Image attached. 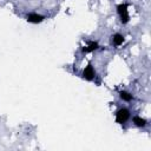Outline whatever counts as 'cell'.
<instances>
[{"mask_svg":"<svg viewBox=\"0 0 151 151\" xmlns=\"http://www.w3.org/2000/svg\"><path fill=\"white\" fill-rule=\"evenodd\" d=\"M117 13L120 19V22L123 25H126L130 21V13H129V5L125 2H122L117 6Z\"/></svg>","mask_w":151,"mask_h":151,"instance_id":"cell-1","label":"cell"},{"mask_svg":"<svg viewBox=\"0 0 151 151\" xmlns=\"http://www.w3.org/2000/svg\"><path fill=\"white\" fill-rule=\"evenodd\" d=\"M131 118V112L127 107H120L114 113V119H116V123L117 124H125L129 119Z\"/></svg>","mask_w":151,"mask_h":151,"instance_id":"cell-2","label":"cell"},{"mask_svg":"<svg viewBox=\"0 0 151 151\" xmlns=\"http://www.w3.org/2000/svg\"><path fill=\"white\" fill-rule=\"evenodd\" d=\"M25 19L27 22L29 24H41L46 18L45 15L42 14H39V13H35V12H29L25 15Z\"/></svg>","mask_w":151,"mask_h":151,"instance_id":"cell-3","label":"cell"},{"mask_svg":"<svg viewBox=\"0 0 151 151\" xmlns=\"http://www.w3.org/2000/svg\"><path fill=\"white\" fill-rule=\"evenodd\" d=\"M81 77H83L85 80H87V81L94 80V78H96V70H94V67L92 66L91 63L87 64V66H85V68L83 70Z\"/></svg>","mask_w":151,"mask_h":151,"instance_id":"cell-4","label":"cell"},{"mask_svg":"<svg viewBox=\"0 0 151 151\" xmlns=\"http://www.w3.org/2000/svg\"><path fill=\"white\" fill-rule=\"evenodd\" d=\"M124 41H125V37H124L122 33H113V34L111 35V38H110V42H111V45L114 46V47L122 46V45L124 44Z\"/></svg>","mask_w":151,"mask_h":151,"instance_id":"cell-5","label":"cell"},{"mask_svg":"<svg viewBox=\"0 0 151 151\" xmlns=\"http://www.w3.org/2000/svg\"><path fill=\"white\" fill-rule=\"evenodd\" d=\"M132 123L137 127H145L147 125V120L140 116H133L132 117Z\"/></svg>","mask_w":151,"mask_h":151,"instance_id":"cell-6","label":"cell"},{"mask_svg":"<svg viewBox=\"0 0 151 151\" xmlns=\"http://www.w3.org/2000/svg\"><path fill=\"white\" fill-rule=\"evenodd\" d=\"M98 47H99V45L97 41H91V42H88L87 46H84L81 51H83V53H91V52L98 50Z\"/></svg>","mask_w":151,"mask_h":151,"instance_id":"cell-7","label":"cell"},{"mask_svg":"<svg viewBox=\"0 0 151 151\" xmlns=\"http://www.w3.org/2000/svg\"><path fill=\"white\" fill-rule=\"evenodd\" d=\"M119 98H120L123 101L130 103V101L133 100V94L130 93V92H127V91H124V90H123V91L119 92Z\"/></svg>","mask_w":151,"mask_h":151,"instance_id":"cell-8","label":"cell"}]
</instances>
